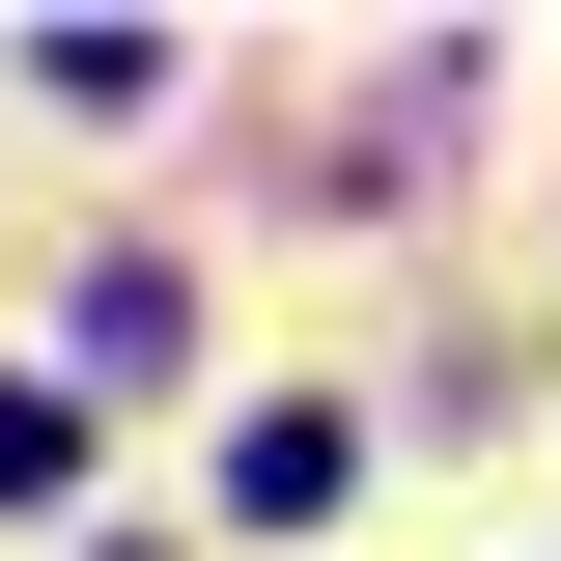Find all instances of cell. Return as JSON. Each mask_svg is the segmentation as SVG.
<instances>
[{"label": "cell", "instance_id": "6da1fadb", "mask_svg": "<svg viewBox=\"0 0 561 561\" xmlns=\"http://www.w3.org/2000/svg\"><path fill=\"white\" fill-rule=\"evenodd\" d=\"M337 478H365V421H309V393H280L253 449H225V505H253V534H309V505H337Z\"/></svg>", "mask_w": 561, "mask_h": 561}, {"label": "cell", "instance_id": "7a4b0ae2", "mask_svg": "<svg viewBox=\"0 0 561 561\" xmlns=\"http://www.w3.org/2000/svg\"><path fill=\"white\" fill-rule=\"evenodd\" d=\"M84 478V393H0V505H57Z\"/></svg>", "mask_w": 561, "mask_h": 561}]
</instances>
